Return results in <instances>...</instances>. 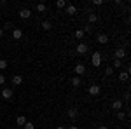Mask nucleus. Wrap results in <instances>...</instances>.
<instances>
[{
  "label": "nucleus",
  "instance_id": "1",
  "mask_svg": "<svg viewBox=\"0 0 131 129\" xmlns=\"http://www.w3.org/2000/svg\"><path fill=\"white\" fill-rule=\"evenodd\" d=\"M101 65V52H98V51H94L93 52V66H100Z\"/></svg>",
  "mask_w": 131,
  "mask_h": 129
},
{
  "label": "nucleus",
  "instance_id": "2",
  "mask_svg": "<svg viewBox=\"0 0 131 129\" xmlns=\"http://www.w3.org/2000/svg\"><path fill=\"white\" fill-rule=\"evenodd\" d=\"M88 49H89V47H88V44H84V42H79V44H77V54H86V52H88Z\"/></svg>",
  "mask_w": 131,
  "mask_h": 129
},
{
  "label": "nucleus",
  "instance_id": "3",
  "mask_svg": "<svg viewBox=\"0 0 131 129\" xmlns=\"http://www.w3.org/2000/svg\"><path fill=\"white\" fill-rule=\"evenodd\" d=\"M88 92H89L91 96H98V94H100V86H96V84H93V86H89V89H88Z\"/></svg>",
  "mask_w": 131,
  "mask_h": 129
},
{
  "label": "nucleus",
  "instance_id": "4",
  "mask_svg": "<svg viewBox=\"0 0 131 129\" xmlns=\"http://www.w3.org/2000/svg\"><path fill=\"white\" fill-rule=\"evenodd\" d=\"M0 96H2V98H5V99H12V91H10L9 87H4L2 92H0Z\"/></svg>",
  "mask_w": 131,
  "mask_h": 129
},
{
  "label": "nucleus",
  "instance_id": "5",
  "mask_svg": "<svg viewBox=\"0 0 131 129\" xmlns=\"http://www.w3.org/2000/svg\"><path fill=\"white\" fill-rule=\"evenodd\" d=\"M67 115H68V117H70L72 120L79 119V110H77V108H70L68 112H67Z\"/></svg>",
  "mask_w": 131,
  "mask_h": 129
},
{
  "label": "nucleus",
  "instance_id": "6",
  "mask_svg": "<svg viewBox=\"0 0 131 129\" xmlns=\"http://www.w3.org/2000/svg\"><path fill=\"white\" fill-rule=\"evenodd\" d=\"M30 16H31V10L30 9H21L19 10V18H21V19H28Z\"/></svg>",
  "mask_w": 131,
  "mask_h": 129
},
{
  "label": "nucleus",
  "instance_id": "7",
  "mask_svg": "<svg viewBox=\"0 0 131 129\" xmlns=\"http://www.w3.org/2000/svg\"><path fill=\"white\" fill-rule=\"evenodd\" d=\"M124 56H126V51H124V49H121V47H119V49H115V60H121L122 61Z\"/></svg>",
  "mask_w": 131,
  "mask_h": 129
},
{
  "label": "nucleus",
  "instance_id": "8",
  "mask_svg": "<svg viewBox=\"0 0 131 129\" xmlns=\"http://www.w3.org/2000/svg\"><path fill=\"white\" fill-rule=\"evenodd\" d=\"M65 12H67L68 16H73V14H77V9H75V5H67V7H65Z\"/></svg>",
  "mask_w": 131,
  "mask_h": 129
},
{
  "label": "nucleus",
  "instance_id": "9",
  "mask_svg": "<svg viewBox=\"0 0 131 129\" xmlns=\"http://www.w3.org/2000/svg\"><path fill=\"white\" fill-rule=\"evenodd\" d=\"M96 40H98V44H107L108 42V37H107V33H100L96 37Z\"/></svg>",
  "mask_w": 131,
  "mask_h": 129
},
{
  "label": "nucleus",
  "instance_id": "10",
  "mask_svg": "<svg viewBox=\"0 0 131 129\" xmlns=\"http://www.w3.org/2000/svg\"><path fill=\"white\" fill-rule=\"evenodd\" d=\"M21 37H23V31H21L19 28H16V30L12 31V39H14V40H19Z\"/></svg>",
  "mask_w": 131,
  "mask_h": 129
},
{
  "label": "nucleus",
  "instance_id": "11",
  "mask_svg": "<svg viewBox=\"0 0 131 129\" xmlns=\"http://www.w3.org/2000/svg\"><path fill=\"white\" fill-rule=\"evenodd\" d=\"M12 84H14V86H21V84H23V77H21V75H14V77H12Z\"/></svg>",
  "mask_w": 131,
  "mask_h": 129
},
{
  "label": "nucleus",
  "instance_id": "12",
  "mask_svg": "<svg viewBox=\"0 0 131 129\" xmlns=\"http://www.w3.org/2000/svg\"><path fill=\"white\" fill-rule=\"evenodd\" d=\"M84 72H86V66H84L82 63H79V65L75 66V73H77V75H82Z\"/></svg>",
  "mask_w": 131,
  "mask_h": 129
},
{
  "label": "nucleus",
  "instance_id": "13",
  "mask_svg": "<svg viewBox=\"0 0 131 129\" xmlns=\"http://www.w3.org/2000/svg\"><path fill=\"white\" fill-rule=\"evenodd\" d=\"M112 108H114V110H117V112H119V110L122 108V101H121V99H115V101L112 103Z\"/></svg>",
  "mask_w": 131,
  "mask_h": 129
},
{
  "label": "nucleus",
  "instance_id": "14",
  "mask_svg": "<svg viewBox=\"0 0 131 129\" xmlns=\"http://www.w3.org/2000/svg\"><path fill=\"white\" fill-rule=\"evenodd\" d=\"M128 79H129V72H121V73H119V80H121V82H126Z\"/></svg>",
  "mask_w": 131,
  "mask_h": 129
},
{
  "label": "nucleus",
  "instance_id": "15",
  "mask_svg": "<svg viewBox=\"0 0 131 129\" xmlns=\"http://www.w3.org/2000/svg\"><path fill=\"white\" fill-rule=\"evenodd\" d=\"M16 122H18V126H21V127H23V126H25L28 120H26V117H25V115H19V117L16 119Z\"/></svg>",
  "mask_w": 131,
  "mask_h": 129
},
{
  "label": "nucleus",
  "instance_id": "16",
  "mask_svg": "<svg viewBox=\"0 0 131 129\" xmlns=\"http://www.w3.org/2000/svg\"><path fill=\"white\" fill-rule=\"evenodd\" d=\"M84 35H86V33H84V31H82V28H79V30H75V39H84Z\"/></svg>",
  "mask_w": 131,
  "mask_h": 129
},
{
  "label": "nucleus",
  "instance_id": "17",
  "mask_svg": "<svg viewBox=\"0 0 131 129\" xmlns=\"http://www.w3.org/2000/svg\"><path fill=\"white\" fill-rule=\"evenodd\" d=\"M81 84H82V82H81V79H79V77H75V79H72V86H73V87H79Z\"/></svg>",
  "mask_w": 131,
  "mask_h": 129
},
{
  "label": "nucleus",
  "instance_id": "18",
  "mask_svg": "<svg viewBox=\"0 0 131 129\" xmlns=\"http://www.w3.org/2000/svg\"><path fill=\"white\" fill-rule=\"evenodd\" d=\"M42 28L44 30H51L52 26H51V21H42Z\"/></svg>",
  "mask_w": 131,
  "mask_h": 129
},
{
  "label": "nucleus",
  "instance_id": "19",
  "mask_svg": "<svg viewBox=\"0 0 131 129\" xmlns=\"http://www.w3.org/2000/svg\"><path fill=\"white\" fill-rule=\"evenodd\" d=\"M9 66V63H7V60H0V70H5Z\"/></svg>",
  "mask_w": 131,
  "mask_h": 129
},
{
  "label": "nucleus",
  "instance_id": "20",
  "mask_svg": "<svg viewBox=\"0 0 131 129\" xmlns=\"http://www.w3.org/2000/svg\"><path fill=\"white\" fill-rule=\"evenodd\" d=\"M96 21H98V16H96L94 12H93V14H89V23H96Z\"/></svg>",
  "mask_w": 131,
  "mask_h": 129
},
{
  "label": "nucleus",
  "instance_id": "21",
  "mask_svg": "<svg viewBox=\"0 0 131 129\" xmlns=\"http://www.w3.org/2000/svg\"><path fill=\"white\" fill-rule=\"evenodd\" d=\"M112 73H114V68H112V66H107V70H105V75H107V77H110Z\"/></svg>",
  "mask_w": 131,
  "mask_h": 129
},
{
  "label": "nucleus",
  "instance_id": "22",
  "mask_svg": "<svg viewBox=\"0 0 131 129\" xmlns=\"http://www.w3.org/2000/svg\"><path fill=\"white\" fill-rule=\"evenodd\" d=\"M37 10L39 12H44L46 10V4H37Z\"/></svg>",
  "mask_w": 131,
  "mask_h": 129
},
{
  "label": "nucleus",
  "instance_id": "23",
  "mask_svg": "<svg viewBox=\"0 0 131 129\" xmlns=\"http://www.w3.org/2000/svg\"><path fill=\"white\" fill-rule=\"evenodd\" d=\"M56 7H58V9H63V7H65V0H58V2H56Z\"/></svg>",
  "mask_w": 131,
  "mask_h": 129
},
{
  "label": "nucleus",
  "instance_id": "24",
  "mask_svg": "<svg viewBox=\"0 0 131 129\" xmlns=\"http://www.w3.org/2000/svg\"><path fill=\"white\" fill-rule=\"evenodd\" d=\"M23 129H35V126H33L31 122H26V124L23 126Z\"/></svg>",
  "mask_w": 131,
  "mask_h": 129
},
{
  "label": "nucleus",
  "instance_id": "25",
  "mask_svg": "<svg viewBox=\"0 0 131 129\" xmlns=\"http://www.w3.org/2000/svg\"><path fill=\"white\" fill-rule=\"evenodd\" d=\"M112 68L115 70V68H121V60H115L114 61V66H112Z\"/></svg>",
  "mask_w": 131,
  "mask_h": 129
},
{
  "label": "nucleus",
  "instance_id": "26",
  "mask_svg": "<svg viewBox=\"0 0 131 129\" xmlns=\"http://www.w3.org/2000/svg\"><path fill=\"white\" fill-rule=\"evenodd\" d=\"M124 117H126V115H124V112H121V110H119V112H117V119H119V120H122Z\"/></svg>",
  "mask_w": 131,
  "mask_h": 129
},
{
  "label": "nucleus",
  "instance_id": "27",
  "mask_svg": "<svg viewBox=\"0 0 131 129\" xmlns=\"http://www.w3.org/2000/svg\"><path fill=\"white\" fill-rule=\"evenodd\" d=\"M2 84H5V77H4V75L0 73V86H2Z\"/></svg>",
  "mask_w": 131,
  "mask_h": 129
},
{
  "label": "nucleus",
  "instance_id": "28",
  "mask_svg": "<svg viewBox=\"0 0 131 129\" xmlns=\"http://www.w3.org/2000/svg\"><path fill=\"white\" fill-rule=\"evenodd\" d=\"M98 129H108V127H107V126H100Z\"/></svg>",
  "mask_w": 131,
  "mask_h": 129
},
{
  "label": "nucleus",
  "instance_id": "29",
  "mask_svg": "<svg viewBox=\"0 0 131 129\" xmlns=\"http://www.w3.org/2000/svg\"><path fill=\"white\" fill-rule=\"evenodd\" d=\"M56 129H65V126H58V127H56Z\"/></svg>",
  "mask_w": 131,
  "mask_h": 129
},
{
  "label": "nucleus",
  "instance_id": "30",
  "mask_svg": "<svg viewBox=\"0 0 131 129\" xmlns=\"http://www.w3.org/2000/svg\"><path fill=\"white\" fill-rule=\"evenodd\" d=\"M2 35H4V30H2V28H0V37H2Z\"/></svg>",
  "mask_w": 131,
  "mask_h": 129
},
{
  "label": "nucleus",
  "instance_id": "31",
  "mask_svg": "<svg viewBox=\"0 0 131 129\" xmlns=\"http://www.w3.org/2000/svg\"><path fill=\"white\" fill-rule=\"evenodd\" d=\"M70 129H79V127H77V126H72V127Z\"/></svg>",
  "mask_w": 131,
  "mask_h": 129
}]
</instances>
